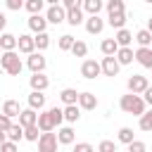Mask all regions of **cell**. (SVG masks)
Instances as JSON below:
<instances>
[{"instance_id":"cell-1","label":"cell","mask_w":152,"mask_h":152,"mask_svg":"<svg viewBox=\"0 0 152 152\" xmlns=\"http://www.w3.org/2000/svg\"><path fill=\"white\" fill-rule=\"evenodd\" d=\"M119 107H121L126 114L140 116V114L145 112V100H142L138 93H131V90H128V95H121V100H119Z\"/></svg>"},{"instance_id":"cell-2","label":"cell","mask_w":152,"mask_h":152,"mask_svg":"<svg viewBox=\"0 0 152 152\" xmlns=\"http://www.w3.org/2000/svg\"><path fill=\"white\" fill-rule=\"evenodd\" d=\"M0 64H2L5 74H10V76H19L21 69H24V64H21V59H19V55L14 50H5L2 57H0Z\"/></svg>"},{"instance_id":"cell-3","label":"cell","mask_w":152,"mask_h":152,"mask_svg":"<svg viewBox=\"0 0 152 152\" xmlns=\"http://www.w3.org/2000/svg\"><path fill=\"white\" fill-rule=\"evenodd\" d=\"M57 135L52 133V131H43L40 133V138H38V150L40 152H55L57 150Z\"/></svg>"},{"instance_id":"cell-4","label":"cell","mask_w":152,"mask_h":152,"mask_svg":"<svg viewBox=\"0 0 152 152\" xmlns=\"http://www.w3.org/2000/svg\"><path fill=\"white\" fill-rule=\"evenodd\" d=\"M45 17H48V21L50 24H62V21H66V7L59 2V5H50L48 7V12H45Z\"/></svg>"},{"instance_id":"cell-5","label":"cell","mask_w":152,"mask_h":152,"mask_svg":"<svg viewBox=\"0 0 152 152\" xmlns=\"http://www.w3.org/2000/svg\"><path fill=\"white\" fill-rule=\"evenodd\" d=\"M100 74H102V64H100V62H95V59H86V62L81 64V76H83V78L90 81V78H97Z\"/></svg>"},{"instance_id":"cell-6","label":"cell","mask_w":152,"mask_h":152,"mask_svg":"<svg viewBox=\"0 0 152 152\" xmlns=\"http://www.w3.org/2000/svg\"><path fill=\"white\" fill-rule=\"evenodd\" d=\"M100 64H102V74H104V76H116V74H119V69H121V64H119L116 55H104Z\"/></svg>"},{"instance_id":"cell-7","label":"cell","mask_w":152,"mask_h":152,"mask_svg":"<svg viewBox=\"0 0 152 152\" xmlns=\"http://www.w3.org/2000/svg\"><path fill=\"white\" fill-rule=\"evenodd\" d=\"M126 86H128V90H131V93H138V95H140V93H145V88L150 86V81H147V76L133 74V76L128 78V83H126Z\"/></svg>"},{"instance_id":"cell-8","label":"cell","mask_w":152,"mask_h":152,"mask_svg":"<svg viewBox=\"0 0 152 152\" xmlns=\"http://www.w3.org/2000/svg\"><path fill=\"white\" fill-rule=\"evenodd\" d=\"M135 59H138L140 66L152 69V48H150V45H140V48L135 50Z\"/></svg>"},{"instance_id":"cell-9","label":"cell","mask_w":152,"mask_h":152,"mask_svg":"<svg viewBox=\"0 0 152 152\" xmlns=\"http://www.w3.org/2000/svg\"><path fill=\"white\" fill-rule=\"evenodd\" d=\"M102 28H104V19H100V14H88V19H86V31H88L90 36H95V33H102Z\"/></svg>"},{"instance_id":"cell-10","label":"cell","mask_w":152,"mask_h":152,"mask_svg":"<svg viewBox=\"0 0 152 152\" xmlns=\"http://www.w3.org/2000/svg\"><path fill=\"white\" fill-rule=\"evenodd\" d=\"M48 24H50V21H48V17H43L40 12L28 17V28H31L33 33H40V31H45V28H48Z\"/></svg>"},{"instance_id":"cell-11","label":"cell","mask_w":152,"mask_h":152,"mask_svg":"<svg viewBox=\"0 0 152 152\" xmlns=\"http://www.w3.org/2000/svg\"><path fill=\"white\" fill-rule=\"evenodd\" d=\"M17 48H19V52L31 55V52L36 50V38H33V36H28V33H21V36H19V40H17Z\"/></svg>"},{"instance_id":"cell-12","label":"cell","mask_w":152,"mask_h":152,"mask_svg":"<svg viewBox=\"0 0 152 152\" xmlns=\"http://www.w3.org/2000/svg\"><path fill=\"white\" fill-rule=\"evenodd\" d=\"M45 64H48V62H45V57L40 55V50H38V52L33 50V52L28 55V59H26V66H28L31 71H43Z\"/></svg>"},{"instance_id":"cell-13","label":"cell","mask_w":152,"mask_h":152,"mask_svg":"<svg viewBox=\"0 0 152 152\" xmlns=\"http://www.w3.org/2000/svg\"><path fill=\"white\" fill-rule=\"evenodd\" d=\"M28 86H31V90H45L50 86V81L43 71H33V76L28 78Z\"/></svg>"},{"instance_id":"cell-14","label":"cell","mask_w":152,"mask_h":152,"mask_svg":"<svg viewBox=\"0 0 152 152\" xmlns=\"http://www.w3.org/2000/svg\"><path fill=\"white\" fill-rule=\"evenodd\" d=\"M38 128H40V131H55V128H57V124H55L50 109H45V112L38 114Z\"/></svg>"},{"instance_id":"cell-15","label":"cell","mask_w":152,"mask_h":152,"mask_svg":"<svg viewBox=\"0 0 152 152\" xmlns=\"http://www.w3.org/2000/svg\"><path fill=\"white\" fill-rule=\"evenodd\" d=\"M116 59H119L121 66H126V64H131V62L135 59V52L131 50V45H121V48L116 50Z\"/></svg>"},{"instance_id":"cell-16","label":"cell","mask_w":152,"mask_h":152,"mask_svg":"<svg viewBox=\"0 0 152 152\" xmlns=\"http://www.w3.org/2000/svg\"><path fill=\"white\" fill-rule=\"evenodd\" d=\"M19 124L26 128V126H33V124H38V114H36V109L33 107H28V109H21L19 112Z\"/></svg>"},{"instance_id":"cell-17","label":"cell","mask_w":152,"mask_h":152,"mask_svg":"<svg viewBox=\"0 0 152 152\" xmlns=\"http://www.w3.org/2000/svg\"><path fill=\"white\" fill-rule=\"evenodd\" d=\"M66 24H69V26H78V24H83V7H81V5L66 10Z\"/></svg>"},{"instance_id":"cell-18","label":"cell","mask_w":152,"mask_h":152,"mask_svg":"<svg viewBox=\"0 0 152 152\" xmlns=\"http://www.w3.org/2000/svg\"><path fill=\"white\" fill-rule=\"evenodd\" d=\"M78 119H81V107H78V102H74V104H64V121L76 124Z\"/></svg>"},{"instance_id":"cell-19","label":"cell","mask_w":152,"mask_h":152,"mask_svg":"<svg viewBox=\"0 0 152 152\" xmlns=\"http://www.w3.org/2000/svg\"><path fill=\"white\" fill-rule=\"evenodd\" d=\"M78 107L81 109H95L97 107V97L93 93H78Z\"/></svg>"},{"instance_id":"cell-20","label":"cell","mask_w":152,"mask_h":152,"mask_svg":"<svg viewBox=\"0 0 152 152\" xmlns=\"http://www.w3.org/2000/svg\"><path fill=\"white\" fill-rule=\"evenodd\" d=\"M28 107H33V109H43L45 107V95H43V90H31V95H28Z\"/></svg>"},{"instance_id":"cell-21","label":"cell","mask_w":152,"mask_h":152,"mask_svg":"<svg viewBox=\"0 0 152 152\" xmlns=\"http://www.w3.org/2000/svg\"><path fill=\"white\" fill-rule=\"evenodd\" d=\"M81 7H83V12H88V14H100V12L104 10V2H102V0H83Z\"/></svg>"},{"instance_id":"cell-22","label":"cell","mask_w":152,"mask_h":152,"mask_svg":"<svg viewBox=\"0 0 152 152\" xmlns=\"http://www.w3.org/2000/svg\"><path fill=\"white\" fill-rule=\"evenodd\" d=\"M17 36L14 33H0V48L2 50H17Z\"/></svg>"},{"instance_id":"cell-23","label":"cell","mask_w":152,"mask_h":152,"mask_svg":"<svg viewBox=\"0 0 152 152\" xmlns=\"http://www.w3.org/2000/svg\"><path fill=\"white\" fill-rule=\"evenodd\" d=\"M57 140H59V145H71V142H74V128H71V126L59 128V131H57Z\"/></svg>"},{"instance_id":"cell-24","label":"cell","mask_w":152,"mask_h":152,"mask_svg":"<svg viewBox=\"0 0 152 152\" xmlns=\"http://www.w3.org/2000/svg\"><path fill=\"white\" fill-rule=\"evenodd\" d=\"M107 24H109L112 28H124V26H126V12H114V14H109Z\"/></svg>"},{"instance_id":"cell-25","label":"cell","mask_w":152,"mask_h":152,"mask_svg":"<svg viewBox=\"0 0 152 152\" xmlns=\"http://www.w3.org/2000/svg\"><path fill=\"white\" fill-rule=\"evenodd\" d=\"M114 38H116L119 48H121V45H131V43H133V33H131L126 26H124V28H116V36H114Z\"/></svg>"},{"instance_id":"cell-26","label":"cell","mask_w":152,"mask_h":152,"mask_svg":"<svg viewBox=\"0 0 152 152\" xmlns=\"http://www.w3.org/2000/svg\"><path fill=\"white\" fill-rule=\"evenodd\" d=\"M100 50H102V55H116V50H119L116 38H104V40L100 43Z\"/></svg>"},{"instance_id":"cell-27","label":"cell","mask_w":152,"mask_h":152,"mask_svg":"<svg viewBox=\"0 0 152 152\" xmlns=\"http://www.w3.org/2000/svg\"><path fill=\"white\" fill-rule=\"evenodd\" d=\"M2 112L7 114V116H19V112H21V107H19V102L17 100H5V104H2Z\"/></svg>"},{"instance_id":"cell-28","label":"cell","mask_w":152,"mask_h":152,"mask_svg":"<svg viewBox=\"0 0 152 152\" xmlns=\"http://www.w3.org/2000/svg\"><path fill=\"white\" fill-rule=\"evenodd\" d=\"M59 100H62L64 104H74V102H78V93H76L74 88H64V90L59 93Z\"/></svg>"},{"instance_id":"cell-29","label":"cell","mask_w":152,"mask_h":152,"mask_svg":"<svg viewBox=\"0 0 152 152\" xmlns=\"http://www.w3.org/2000/svg\"><path fill=\"white\" fill-rule=\"evenodd\" d=\"M7 138L14 140V142H19V140L24 138V126H21V124H12V126L7 128Z\"/></svg>"},{"instance_id":"cell-30","label":"cell","mask_w":152,"mask_h":152,"mask_svg":"<svg viewBox=\"0 0 152 152\" xmlns=\"http://www.w3.org/2000/svg\"><path fill=\"white\" fill-rule=\"evenodd\" d=\"M104 10H107V14L126 12V0H109V2H104Z\"/></svg>"},{"instance_id":"cell-31","label":"cell","mask_w":152,"mask_h":152,"mask_svg":"<svg viewBox=\"0 0 152 152\" xmlns=\"http://www.w3.org/2000/svg\"><path fill=\"white\" fill-rule=\"evenodd\" d=\"M40 133H43V131L38 128V124H33V126H26V128H24V138H26L28 142H36V140L40 138Z\"/></svg>"},{"instance_id":"cell-32","label":"cell","mask_w":152,"mask_h":152,"mask_svg":"<svg viewBox=\"0 0 152 152\" xmlns=\"http://www.w3.org/2000/svg\"><path fill=\"white\" fill-rule=\"evenodd\" d=\"M24 7H26V12H28V14H38V12H43L45 0H26V2H24Z\"/></svg>"},{"instance_id":"cell-33","label":"cell","mask_w":152,"mask_h":152,"mask_svg":"<svg viewBox=\"0 0 152 152\" xmlns=\"http://www.w3.org/2000/svg\"><path fill=\"white\" fill-rule=\"evenodd\" d=\"M71 55H74V57H86V55H88V45H86L83 40H74V45H71Z\"/></svg>"},{"instance_id":"cell-34","label":"cell","mask_w":152,"mask_h":152,"mask_svg":"<svg viewBox=\"0 0 152 152\" xmlns=\"http://www.w3.org/2000/svg\"><path fill=\"white\" fill-rule=\"evenodd\" d=\"M135 138V133H133V128H128V126H121L119 128V142H124V145H128L131 140Z\"/></svg>"},{"instance_id":"cell-35","label":"cell","mask_w":152,"mask_h":152,"mask_svg":"<svg viewBox=\"0 0 152 152\" xmlns=\"http://www.w3.org/2000/svg\"><path fill=\"white\" fill-rule=\"evenodd\" d=\"M33 38H36V50H45V48L50 45V36H48L45 31H40V33H36Z\"/></svg>"},{"instance_id":"cell-36","label":"cell","mask_w":152,"mask_h":152,"mask_svg":"<svg viewBox=\"0 0 152 152\" xmlns=\"http://www.w3.org/2000/svg\"><path fill=\"white\" fill-rule=\"evenodd\" d=\"M135 40H138V45H150V43H152V33H150V28H140V31L135 33Z\"/></svg>"},{"instance_id":"cell-37","label":"cell","mask_w":152,"mask_h":152,"mask_svg":"<svg viewBox=\"0 0 152 152\" xmlns=\"http://www.w3.org/2000/svg\"><path fill=\"white\" fill-rule=\"evenodd\" d=\"M140 131H152V109L140 114Z\"/></svg>"},{"instance_id":"cell-38","label":"cell","mask_w":152,"mask_h":152,"mask_svg":"<svg viewBox=\"0 0 152 152\" xmlns=\"http://www.w3.org/2000/svg\"><path fill=\"white\" fill-rule=\"evenodd\" d=\"M71 45H74V36H69V33L59 36V50H71Z\"/></svg>"},{"instance_id":"cell-39","label":"cell","mask_w":152,"mask_h":152,"mask_svg":"<svg viewBox=\"0 0 152 152\" xmlns=\"http://www.w3.org/2000/svg\"><path fill=\"white\" fill-rule=\"evenodd\" d=\"M50 114H52V119H55L57 126L64 121V109H62V107H50Z\"/></svg>"},{"instance_id":"cell-40","label":"cell","mask_w":152,"mask_h":152,"mask_svg":"<svg viewBox=\"0 0 152 152\" xmlns=\"http://www.w3.org/2000/svg\"><path fill=\"white\" fill-rule=\"evenodd\" d=\"M97 150H100V152H114V150H116V142H114V140H102V142L97 145Z\"/></svg>"},{"instance_id":"cell-41","label":"cell","mask_w":152,"mask_h":152,"mask_svg":"<svg viewBox=\"0 0 152 152\" xmlns=\"http://www.w3.org/2000/svg\"><path fill=\"white\" fill-rule=\"evenodd\" d=\"M145 147H147V145L140 142V140H135V138L128 142V150H131V152H145Z\"/></svg>"},{"instance_id":"cell-42","label":"cell","mask_w":152,"mask_h":152,"mask_svg":"<svg viewBox=\"0 0 152 152\" xmlns=\"http://www.w3.org/2000/svg\"><path fill=\"white\" fill-rule=\"evenodd\" d=\"M24 2H26V0H5L7 10H12V12H19V10L24 7Z\"/></svg>"},{"instance_id":"cell-43","label":"cell","mask_w":152,"mask_h":152,"mask_svg":"<svg viewBox=\"0 0 152 152\" xmlns=\"http://www.w3.org/2000/svg\"><path fill=\"white\" fill-rule=\"evenodd\" d=\"M10 126H12V116H7V114L2 112V114H0V131H7Z\"/></svg>"},{"instance_id":"cell-44","label":"cell","mask_w":152,"mask_h":152,"mask_svg":"<svg viewBox=\"0 0 152 152\" xmlns=\"http://www.w3.org/2000/svg\"><path fill=\"white\" fill-rule=\"evenodd\" d=\"M0 150H2V152H14V150H17V142H14V140H5V142L0 145Z\"/></svg>"},{"instance_id":"cell-45","label":"cell","mask_w":152,"mask_h":152,"mask_svg":"<svg viewBox=\"0 0 152 152\" xmlns=\"http://www.w3.org/2000/svg\"><path fill=\"white\" fill-rule=\"evenodd\" d=\"M142 100H145V104H150V107H152V86H147V88H145Z\"/></svg>"},{"instance_id":"cell-46","label":"cell","mask_w":152,"mask_h":152,"mask_svg":"<svg viewBox=\"0 0 152 152\" xmlns=\"http://www.w3.org/2000/svg\"><path fill=\"white\" fill-rule=\"evenodd\" d=\"M93 145L90 142H76V152H90Z\"/></svg>"},{"instance_id":"cell-47","label":"cell","mask_w":152,"mask_h":152,"mask_svg":"<svg viewBox=\"0 0 152 152\" xmlns=\"http://www.w3.org/2000/svg\"><path fill=\"white\" fill-rule=\"evenodd\" d=\"M81 2H83V0H62V5H64L66 10H71V7H78Z\"/></svg>"},{"instance_id":"cell-48","label":"cell","mask_w":152,"mask_h":152,"mask_svg":"<svg viewBox=\"0 0 152 152\" xmlns=\"http://www.w3.org/2000/svg\"><path fill=\"white\" fill-rule=\"evenodd\" d=\"M5 26H7V17L0 12V31H5Z\"/></svg>"},{"instance_id":"cell-49","label":"cell","mask_w":152,"mask_h":152,"mask_svg":"<svg viewBox=\"0 0 152 152\" xmlns=\"http://www.w3.org/2000/svg\"><path fill=\"white\" fill-rule=\"evenodd\" d=\"M5 140H7V131H0V145H2Z\"/></svg>"},{"instance_id":"cell-50","label":"cell","mask_w":152,"mask_h":152,"mask_svg":"<svg viewBox=\"0 0 152 152\" xmlns=\"http://www.w3.org/2000/svg\"><path fill=\"white\" fill-rule=\"evenodd\" d=\"M45 2H48V5H59L62 0H45Z\"/></svg>"},{"instance_id":"cell-51","label":"cell","mask_w":152,"mask_h":152,"mask_svg":"<svg viewBox=\"0 0 152 152\" xmlns=\"http://www.w3.org/2000/svg\"><path fill=\"white\" fill-rule=\"evenodd\" d=\"M147 28H150V33H152V17L147 19Z\"/></svg>"},{"instance_id":"cell-52","label":"cell","mask_w":152,"mask_h":152,"mask_svg":"<svg viewBox=\"0 0 152 152\" xmlns=\"http://www.w3.org/2000/svg\"><path fill=\"white\" fill-rule=\"evenodd\" d=\"M2 74H5V69H2V64H0V76H2Z\"/></svg>"},{"instance_id":"cell-53","label":"cell","mask_w":152,"mask_h":152,"mask_svg":"<svg viewBox=\"0 0 152 152\" xmlns=\"http://www.w3.org/2000/svg\"><path fill=\"white\" fill-rule=\"evenodd\" d=\"M145 2H150V5H152V0H145Z\"/></svg>"},{"instance_id":"cell-54","label":"cell","mask_w":152,"mask_h":152,"mask_svg":"<svg viewBox=\"0 0 152 152\" xmlns=\"http://www.w3.org/2000/svg\"><path fill=\"white\" fill-rule=\"evenodd\" d=\"M150 48H152V43H150Z\"/></svg>"}]
</instances>
